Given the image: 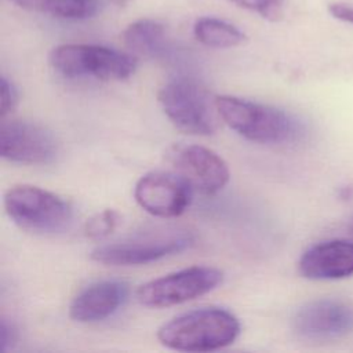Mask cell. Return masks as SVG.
I'll return each instance as SVG.
<instances>
[{
	"mask_svg": "<svg viewBox=\"0 0 353 353\" xmlns=\"http://www.w3.org/2000/svg\"><path fill=\"white\" fill-rule=\"evenodd\" d=\"M214 102L223 123L248 141L280 145L305 135L302 121L283 109L233 95H218Z\"/></svg>",
	"mask_w": 353,
	"mask_h": 353,
	"instance_id": "obj_1",
	"label": "cell"
},
{
	"mask_svg": "<svg viewBox=\"0 0 353 353\" xmlns=\"http://www.w3.org/2000/svg\"><path fill=\"white\" fill-rule=\"evenodd\" d=\"M241 325L226 309L201 307L186 312L163 324L157 339L168 349L178 352H212L232 345Z\"/></svg>",
	"mask_w": 353,
	"mask_h": 353,
	"instance_id": "obj_2",
	"label": "cell"
},
{
	"mask_svg": "<svg viewBox=\"0 0 353 353\" xmlns=\"http://www.w3.org/2000/svg\"><path fill=\"white\" fill-rule=\"evenodd\" d=\"M51 68L68 79L117 81L137 69V58L114 48L94 44H62L50 52Z\"/></svg>",
	"mask_w": 353,
	"mask_h": 353,
	"instance_id": "obj_3",
	"label": "cell"
},
{
	"mask_svg": "<svg viewBox=\"0 0 353 353\" xmlns=\"http://www.w3.org/2000/svg\"><path fill=\"white\" fill-rule=\"evenodd\" d=\"M4 208L21 229L41 234L63 232L73 219L70 204L61 196L25 183L6 192Z\"/></svg>",
	"mask_w": 353,
	"mask_h": 353,
	"instance_id": "obj_4",
	"label": "cell"
},
{
	"mask_svg": "<svg viewBox=\"0 0 353 353\" xmlns=\"http://www.w3.org/2000/svg\"><path fill=\"white\" fill-rule=\"evenodd\" d=\"M194 236L185 229H156L92 250L95 262L112 266L145 265L189 248Z\"/></svg>",
	"mask_w": 353,
	"mask_h": 353,
	"instance_id": "obj_5",
	"label": "cell"
},
{
	"mask_svg": "<svg viewBox=\"0 0 353 353\" xmlns=\"http://www.w3.org/2000/svg\"><path fill=\"white\" fill-rule=\"evenodd\" d=\"M159 102L170 121L192 135H210L216 130V117L208 92L193 79L174 77L159 91Z\"/></svg>",
	"mask_w": 353,
	"mask_h": 353,
	"instance_id": "obj_6",
	"label": "cell"
},
{
	"mask_svg": "<svg viewBox=\"0 0 353 353\" xmlns=\"http://www.w3.org/2000/svg\"><path fill=\"white\" fill-rule=\"evenodd\" d=\"M223 273L212 266H190L142 284L138 301L148 307H168L199 298L222 283Z\"/></svg>",
	"mask_w": 353,
	"mask_h": 353,
	"instance_id": "obj_7",
	"label": "cell"
},
{
	"mask_svg": "<svg viewBox=\"0 0 353 353\" xmlns=\"http://www.w3.org/2000/svg\"><path fill=\"white\" fill-rule=\"evenodd\" d=\"M192 185L178 172L152 171L142 175L134 188L138 205L153 216L175 218L192 201Z\"/></svg>",
	"mask_w": 353,
	"mask_h": 353,
	"instance_id": "obj_8",
	"label": "cell"
},
{
	"mask_svg": "<svg viewBox=\"0 0 353 353\" xmlns=\"http://www.w3.org/2000/svg\"><path fill=\"white\" fill-rule=\"evenodd\" d=\"M1 157L19 164H47L58 154L55 137L40 124L3 119L0 127Z\"/></svg>",
	"mask_w": 353,
	"mask_h": 353,
	"instance_id": "obj_9",
	"label": "cell"
},
{
	"mask_svg": "<svg viewBox=\"0 0 353 353\" xmlns=\"http://www.w3.org/2000/svg\"><path fill=\"white\" fill-rule=\"evenodd\" d=\"M167 157L176 172L204 194H215L229 182L230 171L226 161L205 146L174 145Z\"/></svg>",
	"mask_w": 353,
	"mask_h": 353,
	"instance_id": "obj_10",
	"label": "cell"
},
{
	"mask_svg": "<svg viewBox=\"0 0 353 353\" xmlns=\"http://www.w3.org/2000/svg\"><path fill=\"white\" fill-rule=\"evenodd\" d=\"M292 330L309 341L338 339L353 332V305L339 299H316L292 317Z\"/></svg>",
	"mask_w": 353,
	"mask_h": 353,
	"instance_id": "obj_11",
	"label": "cell"
},
{
	"mask_svg": "<svg viewBox=\"0 0 353 353\" xmlns=\"http://www.w3.org/2000/svg\"><path fill=\"white\" fill-rule=\"evenodd\" d=\"M298 269L309 280H338L353 276V241L328 240L314 244L302 254Z\"/></svg>",
	"mask_w": 353,
	"mask_h": 353,
	"instance_id": "obj_12",
	"label": "cell"
},
{
	"mask_svg": "<svg viewBox=\"0 0 353 353\" xmlns=\"http://www.w3.org/2000/svg\"><path fill=\"white\" fill-rule=\"evenodd\" d=\"M128 284L102 280L83 288L69 306V316L77 323H97L108 319L125 302Z\"/></svg>",
	"mask_w": 353,
	"mask_h": 353,
	"instance_id": "obj_13",
	"label": "cell"
},
{
	"mask_svg": "<svg viewBox=\"0 0 353 353\" xmlns=\"http://www.w3.org/2000/svg\"><path fill=\"white\" fill-rule=\"evenodd\" d=\"M123 40L128 50L148 58H161L168 52V40L163 23L154 19H138L127 26Z\"/></svg>",
	"mask_w": 353,
	"mask_h": 353,
	"instance_id": "obj_14",
	"label": "cell"
},
{
	"mask_svg": "<svg viewBox=\"0 0 353 353\" xmlns=\"http://www.w3.org/2000/svg\"><path fill=\"white\" fill-rule=\"evenodd\" d=\"M193 34L201 44L211 48H233L247 40L237 26L214 17L199 18L193 26Z\"/></svg>",
	"mask_w": 353,
	"mask_h": 353,
	"instance_id": "obj_15",
	"label": "cell"
},
{
	"mask_svg": "<svg viewBox=\"0 0 353 353\" xmlns=\"http://www.w3.org/2000/svg\"><path fill=\"white\" fill-rule=\"evenodd\" d=\"M18 7L62 19H85L97 14L98 0H11Z\"/></svg>",
	"mask_w": 353,
	"mask_h": 353,
	"instance_id": "obj_16",
	"label": "cell"
},
{
	"mask_svg": "<svg viewBox=\"0 0 353 353\" xmlns=\"http://www.w3.org/2000/svg\"><path fill=\"white\" fill-rule=\"evenodd\" d=\"M119 218L120 216L114 210L108 208L102 212H98L85 223V236L94 240H102L108 237L117 228Z\"/></svg>",
	"mask_w": 353,
	"mask_h": 353,
	"instance_id": "obj_17",
	"label": "cell"
},
{
	"mask_svg": "<svg viewBox=\"0 0 353 353\" xmlns=\"http://www.w3.org/2000/svg\"><path fill=\"white\" fill-rule=\"evenodd\" d=\"M236 6L259 14L263 19L276 22L284 17L285 0H232Z\"/></svg>",
	"mask_w": 353,
	"mask_h": 353,
	"instance_id": "obj_18",
	"label": "cell"
},
{
	"mask_svg": "<svg viewBox=\"0 0 353 353\" xmlns=\"http://www.w3.org/2000/svg\"><path fill=\"white\" fill-rule=\"evenodd\" d=\"M0 98H1V105H0V116L1 120L7 117L18 105V90L10 81L6 76L1 77V85H0Z\"/></svg>",
	"mask_w": 353,
	"mask_h": 353,
	"instance_id": "obj_19",
	"label": "cell"
},
{
	"mask_svg": "<svg viewBox=\"0 0 353 353\" xmlns=\"http://www.w3.org/2000/svg\"><path fill=\"white\" fill-rule=\"evenodd\" d=\"M330 14L343 22L353 23V6L346 3H332L328 6Z\"/></svg>",
	"mask_w": 353,
	"mask_h": 353,
	"instance_id": "obj_20",
	"label": "cell"
},
{
	"mask_svg": "<svg viewBox=\"0 0 353 353\" xmlns=\"http://www.w3.org/2000/svg\"><path fill=\"white\" fill-rule=\"evenodd\" d=\"M1 345H3V350L8 352L10 349H12L15 341H17V330L14 328V325L11 323H8L6 319L1 320Z\"/></svg>",
	"mask_w": 353,
	"mask_h": 353,
	"instance_id": "obj_21",
	"label": "cell"
},
{
	"mask_svg": "<svg viewBox=\"0 0 353 353\" xmlns=\"http://www.w3.org/2000/svg\"><path fill=\"white\" fill-rule=\"evenodd\" d=\"M117 7H125L131 0H110Z\"/></svg>",
	"mask_w": 353,
	"mask_h": 353,
	"instance_id": "obj_22",
	"label": "cell"
},
{
	"mask_svg": "<svg viewBox=\"0 0 353 353\" xmlns=\"http://www.w3.org/2000/svg\"><path fill=\"white\" fill-rule=\"evenodd\" d=\"M349 230H350V234L353 236V218H352L350 222H349Z\"/></svg>",
	"mask_w": 353,
	"mask_h": 353,
	"instance_id": "obj_23",
	"label": "cell"
}]
</instances>
